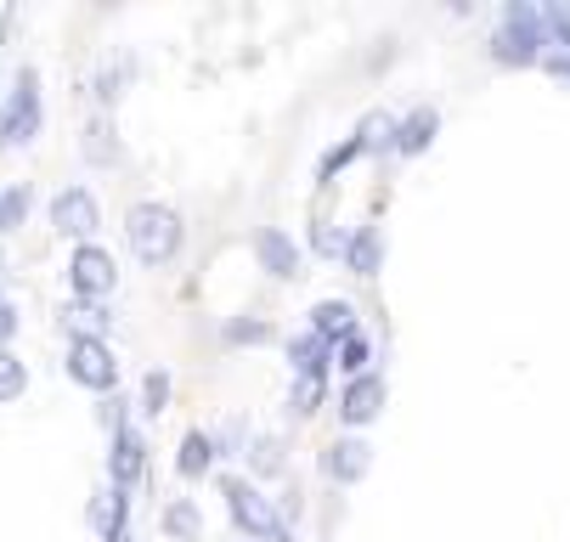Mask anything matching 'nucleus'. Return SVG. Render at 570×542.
Wrapping results in <instances>:
<instances>
[{
  "label": "nucleus",
  "instance_id": "c85d7f7f",
  "mask_svg": "<svg viewBox=\"0 0 570 542\" xmlns=\"http://www.w3.org/2000/svg\"><path fill=\"white\" fill-rule=\"evenodd\" d=\"M255 470H261V475H277V470H283V446H277L272 435L255 441Z\"/></svg>",
  "mask_w": 570,
  "mask_h": 542
},
{
  "label": "nucleus",
  "instance_id": "5701e85b",
  "mask_svg": "<svg viewBox=\"0 0 570 542\" xmlns=\"http://www.w3.org/2000/svg\"><path fill=\"white\" fill-rule=\"evenodd\" d=\"M334 362H340V367L356 378V373H367V362H373V345H367L362 334H351V339H340V345H334Z\"/></svg>",
  "mask_w": 570,
  "mask_h": 542
},
{
  "label": "nucleus",
  "instance_id": "cd10ccee",
  "mask_svg": "<svg viewBox=\"0 0 570 542\" xmlns=\"http://www.w3.org/2000/svg\"><path fill=\"white\" fill-rule=\"evenodd\" d=\"M226 339H232V345H243V339L266 345V339H277V328H272V323H226Z\"/></svg>",
  "mask_w": 570,
  "mask_h": 542
},
{
  "label": "nucleus",
  "instance_id": "7c9ffc66",
  "mask_svg": "<svg viewBox=\"0 0 570 542\" xmlns=\"http://www.w3.org/2000/svg\"><path fill=\"white\" fill-rule=\"evenodd\" d=\"M542 68L553 73V80H564V86H570V57H564V51H542Z\"/></svg>",
  "mask_w": 570,
  "mask_h": 542
},
{
  "label": "nucleus",
  "instance_id": "4be33fe9",
  "mask_svg": "<svg viewBox=\"0 0 570 542\" xmlns=\"http://www.w3.org/2000/svg\"><path fill=\"white\" fill-rule=\"evenodd\" d=\"M29 204H35L29 181H18V187H7V193H0V231H12V226H23Z\"/></svg>",
  "mask_w": 570,
  "mask_h": 542
},
{
  "label": "nucleus",
  "instance_id": "2f4dec72",
  "mask_svg": "<svg viewBox=\"0 0 570 542\" xmlns=\"http://www.w3.org/2000/svg\"><path fill=\"white\" fill-rule=\"evenodd\" d=\"M12 147V125H7V108H0V152Z\"/></svg>",
  "mask_w": 570,
  "mask_h": 542
},
{
  "label": "nucleus",
  "instance_id": "dca6fc26",
  "mask_svg": "<svg viewBox=\"0 0 570 542\" xmlns=\"http://www.w3.org/2000/svg\"><path fill=\"white\" fill-rule=\"evenodd\" d=\"M379 260H384V238H379V226H356L351 238H345V266H351L356 277H373V272H379Z\"/></svg>",
  "mask_w": 570,
  "mask_h": 542
},
{
  "label": "nucleus",
  "instance_id": "b1692460",
  "mask_svg": "<svg viewBox=\"0 0 570 542\" xmlns=\"http://www.w3.org/2000/svg\"><path fill=\"white\" fill-rule=\"evenodd\" d=\"M322 396H328V378H294V396H288V407H294L299 418H311V413L322 407Z\"/></svg>",
  "mask_w": 570,
  "mask_h": 542
},
{
  "label": "nucleus",
  "instance_id": "4468645a",
  "mask_svg": "<svg viewBox=\"0 0 570 542\" xmlns=\"http://www.w3.org/2000/svg\"><path fill=\"white\" fill-rule=\"evenodd\" d=\"M288 362H294V378H328L334 345L316 339V334H299V339H288Z\"/></svg>",
  "mask_w": 570,
  "mask_h": 542
},
{
  "label": "nucleus",
  "instance_id": "412c9836",
  "mask_svg": "<svg viewBox=\"0 0 570 542\" xmlns=\"http://www.w3.org/2000/svg\"><path fill=\"white\" fill-rule=\"evenodd\" d=\"M351 159H362L356 136H345L340 147H328V152H322V165H316V187H334V176H340V170H345Z\"/></svg>",
  "mask_w": 570,
  "mask_h": 542
},
{
  "label": "nucleus",
  "instance_id": "f3484780",
  "mask_svg": "<svg viewBox=\"0 0 570 542\" xmlns=\"http://www.w3.org/2000/svg\"><path fill=\"white\" fill-rule=\"evenodd\" d=\"M158 525H165V536H176V542H204V514H198L193 497H176Z\"/></svg>",
  "mask_w": 570,
  "mask_h": 542
},
{
  "label": "nucleus",
  "instance_id": "aec40b11",
  "mask_svg": "<svg viewBox=\"0 0 570 542\" xmlns=\"http://www.w3.org/2000/svg\"><path fill=\"white\" fill-rule=\"evenodd\" d=\"M23 391H29V367H23V356H18V351H0V407L18 402Z\"/></svg>",
  "mask_w": 570,
  "mask_h": 542
},
{
  "label": "nucleus",
  "instance_id": "f257e3e1",
  "mask_svg": "<svg viewBox=\"0 0 570 542\" xmlns=\"http://www.w3.org/2000/svg\"><path fill=\"white\" fill-rule=\"evenodd\" d=\"M125 238H130V249H136L141 266H170L181 255V215L170 204H153L147 198V204H136L125 215Z\"/></svg>",
  "mask_w": 570,
  "mask_h": 542
},
{
  "label": "nucleus",
  "instance_id": "423d86ee",
  "mask_svg": "<svg viewBox=\"0 0 570 542\" xmlns=\"http://www.w3.org/2000/svg\"><path fill=\"white\" fill-rule=\"evenodd\" d=\"M51 226L62 231V238L91 244V238H97V226H102V209H97L91 187H62V193L51 198Z\"/></svg>",
  "mask_w": 570,
  "mask_h": 542
},
{
  "label": "nucleus",
  "instance_id": "7ed1b4c3",
  "mask_svg": "<svg viewBox=\"0 0 570 542\" xmlns=\"http://www.w3.org/2000/svg\"><path fill=\"white\" fill-rule=\"evenodd\" d=\"M548 51V29H542V12L525 7V0H514V7H503V23L492 35V57L509 62V68H531L542 62Z\"/></svg>",
  "mask_w": 570,
  "mask_h": 542
},
{
  "label": "nucleus",
  "instance_id": "f03ea898",
  "mask_svg": "<svg viewBox=\"0 0 570 542\" xmlns=\"http://www.w3.org/2000/svg\"><path fill=\"white\" fill-rule=\"evenodd\" d=\"M220 497H226V509H232L237 531L249 536V542H294V536H288V520L277 514V503H272L261 486L226 475V481H220Z\"/></svg>",
  "mask_w": 570,
  "mask_h": 542
},
{
  "label": "nucleus",
  "instance_id": "20e7f679",
  "mask_svg": "<svg viewBox=\"0 0 570 542\" xmlns=\"http://www.w3.org/2000/svg\"><path fill=\"white\" fill-rule=\"evenodd\" d=\"M114 283H119V266H114V255L102 244H79L68 255V288H73V299H97L102 305L114 294Z\"/></svg>",
  "mask_w": 570,
  "mask_h": 542
},
{
  "label": "nucleus",
  "instance_id": "6ab92c4d",
  "mask_svg": "<svg viewBox=\"0 0 570 542\" xmlns=\"http://www.w3.org/2000/svg\"><path fill=\"white\" fill-rule=\"evenodd\" d=\"M62 323L73 328V339H102V328H108V312L97 299H73L68 312H62Z\"/></svg>",
  "mask_w": 570,
  "mask_h": 542
},
{
  "label": "nucleus",
  "instance_id": "f8f14e48",
  "mask_svg": "<svg viewBox=\"0 0 570 542\" xmlns=\"http://www.w3.org/2000/svg\"><path fill=\"white\" fill-rule=\"evenodd\" d=\"M435 130H441V114L430 102H419L406 119H395V152H401V159H419V152H430Z\"/></svg>",
  "mask_w": 570,
  "mask_h": 542
},
{
  "label": "nucleus",
  "instance_id": "9b49d317",
  "mask_svg": "<svg viewBox=\"0 0 570 542\" xmlns=\"http://www.w3.org/2000/svg\"><path fill=\"white\" fill-rule=\"evenodd\" d=\"M322 470H328L340 486H356V481L373 470V446H367L362 435H345V441H334V446H328V457H322Z\"/></svg>",
  "mask_w": 570,
  "mask_h": 542
},
{
  "label": "nucleus",
  "instance_id": "2eb2a0df",
  "mask_svg": "<svg viewBox=\"0 0 570 542\" xmlns=\"http://www.w3.org/2000/svg\"><path fill=\"white\" fill-rule=\"evenodd\" d=\"M215 452H220V441H215L209 430H187V435H181V457H176V470H181L187 481H198V475H209V470H215Z\"/></svg>",
  "mask_w": 570,
  "mask_h": 542
},
{
  "label": "nucleus",
  "instance_id": "39448f33",
  "mask_svg": "<svg viewBox=\"0 0 570 542\" xmlns=\"http://www.w3.org/2000/svg\"><path fill=\"white\" fill-rule=\"evenodd\" d=\"M68 378L86 384V391H114L119 384V362H114V345L108 339H68V356H62Z\"/></svg>",
  "mask_w": 570,
  "mask_h": 542
},
{
  "label": "nucleus",
  "instance_id": "bb28decb",
  "mask_svg": "<svg viewBox=\"0 0 570 542\" xmlns=\"http://www.w3.org/2000/svg\"><path fill=\"white\" fill-rule=\"evenodd\" d=\"M114 152H119V147L108 141V119H91V125H86V159H97V165H108V159H114Z\"/></svg>",
  "mask_w": 570,
  "mask_h": 542
},
{
  "label": "nucleus",
  "instance_id": "393cba45",
  "mask_svg": "<svg viewBox=\"0 0 570 542\" xmlns=\"http://www.w3.org/2000/svg\"><path fill=\"white\" fill-rule=\"evenodd\" d=\"M165 402H170V373H147L141 378V413L158 418V413H165Z\"/></svg>",
  "mask_w": 570,
  "mask_h": 542
},
{
  "label": "nucleus",
  "instance_id": "a211bd4d",
  "mask_svg": "<svg viewBox=\"0 0 570 542\" xmlns=\"http://www.w3.org/2000/svg\"><path fill=\"white\" fill-rule=\"evenodd\" d=\"M356 147L362 152H395V114H384V108H373L362 125H356Z\"/></svg>",
  "mask_w": 570,
  "mask_h": 542
},
{
  "label": "nucleus",
  "instance_id": "0eeeda50",
  "mask_svg": "<svg viewBox=\"0 0 570 542\" xmlns=\"http://www.w3.org/2000/svg\"><path fill=\"white\" fill-rule=\"evenodd\" d=\"M255 260H261V272H272L277 283H294L299 266H305V249L288 238L283 226H261V231H255Z\"/></svg>",
  "mask_w": 570,
  "mask_h": 542
},
{
  "label": "nucleus",
  "instance_id": "9d476101",
  "mask_svg": "<svg viewBox=\"0 0 570 542\" xmlns=\"http://www.w3.org/2000/svg\"><path fill=\"white\" fill-rule=\"evenodd\" d=\"M40 73L35 68H23L18 73V91L7 97V125H12V141H35L40 136Z\"/></svg>",
  "mask_w": 570,
  "mask_h": 542
},
{
  "label": "nucleus",
  "instance_id": "c756f323",
  "mask_svg": "<svg viewBox=\"0 0 570 542\" xmlns=\"http://www.w3.org/2000/svg\"><path fill=\"white\" fill-rule=\"evenodd\" d=\"M12 334H18V305H12V294L0 288V351L12 345Z\"/></svg>",
  "mask_w": 570,
  "mask_h": 542
},
{
  "label": "nucleus",
  "instance_id": "ddd939ff",
  "mask_svg": "<svg viewBox=\"0 0 570 542\" xmlns=\"http://www.w3.org/2000/svg\"><path fill=\"white\" fill-rule=\"evenodd\" d=\"M311 334L328 339V345L351 339V334H356V305H351V299H316V305H311Z\"/></svg>",
  "mask_w": 570,
  "mask_h": 542
},
{
  "label": "nucleus",
  "instance_id": "6e6552de",
  "mask_svg": "<svg viewBox=\"0 0 570 542\" xmlns=\"http://www.w3.org/2000/svg\"><path fill=\"white\" fill-rule=\"evenodd\" d=\"M384 402H390V384H384L379 373H356V378L345 384V396H340V418H345L351 430H362V424H373V418L384 413Z\"/></svg>",
  "mask_w": 570,
  "mask_h": 542
},
{
  "label": "nucleus",
  "instance_id": "473e14b6",
  "mask_svg": "<svg viewBox=\"0 0 570 542\" xmlns=\"http://www.w3.org/2000/svg\"><path fill=\"white\" fill-rule=\"evenodd\" d=\"M237 542H249V536H237Z\"/></svg>",
  "mask_w": 570,
  "mask_h": 542
},
{
  "label": "nucleus",
  "instance_id": "1a4fd4ad",
  "mask_svg": "<svg viewBox=\"0 0 570 542\" xmlns=\"http://www.w3.org/2000/svg\"><path fill=\"white\" fill-rule=\"evenodd\" d=\"M141 470H147V441H141V430L119 424V430H114V446H108V475H114V492H130V486L141 481Z\"/></svg>",
  "mask_w": 570,
  "mask_h": 542
},
{
  "label": "nucleus",
  "instance_id": "a878e982",
  "mask_svg": "<svg viewBox=\"0 0 570 542\" xmlns=\"http://www.w3.org/2000/svg\"><path fill=\"white\" fill-rule=\"evenodd\" d=\"M311 249L328 255V260H340V255H345V231L328 226V220H316V226H311Z\"/></svg>",
  "mask_w": 570,
  "mask_h": 542
}]
</instances>
